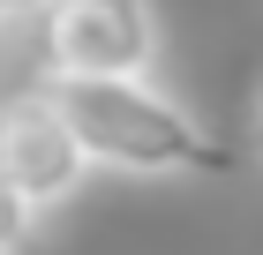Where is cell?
<instances>
[{
  "label": "cell",
  "mask_w": 263,
  "mask_h": 255,
  "mask_svg": "<svg viewBox=\"0 0 263 255\" xmlns=\"http://www.w3.org/2000/svg\"><path fill=\"white\" fill-rule=\"evenodd\" d=\"M76 128L90 173H128V180H173V173H226L233 150L203 135V120L181 98H165L151 75L128 83H45Z\"/></svg>",
  "instance_id": "6da1fadb"
},
{
  "label": "cell",
  "mask_w": 263,
  "mask_h": 255,
  "mask_svg": "<svg viewBox=\"0 0 263 255\" xmlns=\"http://www.w3.org/2000/svg\"><path fill=\"white\" fill-rule=\"evenodd\" d=\"M45 83H128L158 60L151 0H45Z\"/></svg>",
  "instance_id": "7a4b0ae2"
},
{
  "label": "cell",
  "mask_w": 263,
  "mask_h": 255,
  "mask_svg": "<svg viewBox=\"0 0 263 255\" xmlns=\"http://www.w3.org/2000/svg\"><path fill=\"white\" fill-rule=\"evenodd\" d=\"M0 173L23 188L30 210H53V203H68L83 180H90V158H83L76 128H68L61 98H53L45 83L0 98Z\"/></svg>",
  "instance_id": "3957f363"
},
{
  "label": "cell",
  "mask_w": 263,
  "mask_h": 255,
  "mask_svg": "<svg viewBox=\"0 0 263 255\" xmlns=\"http://www.w3.org/2000/svg\"><path fill=\"white\" fill-rule=\"evenodd\" d=\"M30 225H38V210L23 203V188L8 173H0V255H15L23 240H30Z\"/></svg>",
  "instance_id": "277c9868"
},
{
  "label": "cell",
  "mask_w": 263,
  "mask_h": 255,
  "mask_svg": "<svg viewBox=\"0 0 263 255\" xmlns=\"http://www.w3.org/2000/svg\"><path fill=\"white\" fill-rule=\"evenodd\" d=\"M256 135H263V98H256Z\"/></svg>",
  "instance_id": "5b68a950"
}]
</instances>
